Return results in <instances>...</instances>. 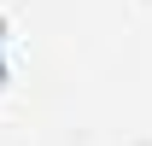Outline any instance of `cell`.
I'll return each instance as SVG.
<instances>
[{
  "label": "cell",
  "instance_id": "cell-1",
  "mask_svg": "<svg viewBox=\"0 0 152 146\" xmlns=\"http://www.w3.org/2000/svg\"><path fill=\"white\" fill-rule=\"evenodd\" d=\"M0 88H6V18H0Z\"/></svg>",
  "mask_w": 152,
  "mask_h": 146
}]
</instances>
